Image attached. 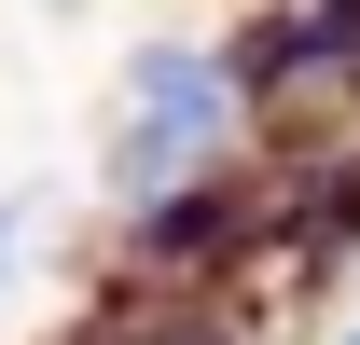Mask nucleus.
I'll return each mask as SVG.
<instances>
[{
    "instance_id": "1",
    "label": "nucleus",
    "mask_w": 360,
    "mask_h": 345,
    "mask_svg": "<svg viewBox=\"0 0 360 345\" xmlns=\"http://www.w3.org/2000/svg\"><path fill=\"white\" fill-rule=\"evenodd\" d=\"M222 55H194V42H153L125 69V125H111V180L125 194H180V180L222 152Z\"/></svg>"
},
{
    "instance_id": "2",
    "label": "nucleus",
    "mask_w": 360,
    "mask_h": 345,
    "mask_svg": "<svg viewBox=\"0 0 360 345\" xmlns=\"http://www.w3.org/2000/svg\"><path fill=\"white\" fill-rule=\"evenodd\" d=\"M28 235H42V208L14 194V208H0V290H14V262H28Z\"/></svg>"
},
{
    "instance_id": "3",
    "label": "nucleus",
    "mask_w": 360,
    "mask_h": 345,
    "mask_svg": "<svg viewBox=\"0 0 360 345\" xmlns=\"http://www.w3.org/2000/svg\"><path fill=\"white\" fill-rule=\"evenodd\" d=\"M139 345H208V332H139Z\"/></svg>"
},
{
    "instance_id": "4",
    "label": "nucleus",
    "mask_w": 360,
    "mask_h": 345,
    "mask_svg": "<svg viewBox=\"0 0 360 345\" xmlns=\"http://www.w3.org/2000/svg\"><path fill=\"white\" fill-rule=\"evenodd\" d=\"M347 345H360V332H347Z\"/></svg>"
}]
</instances>
